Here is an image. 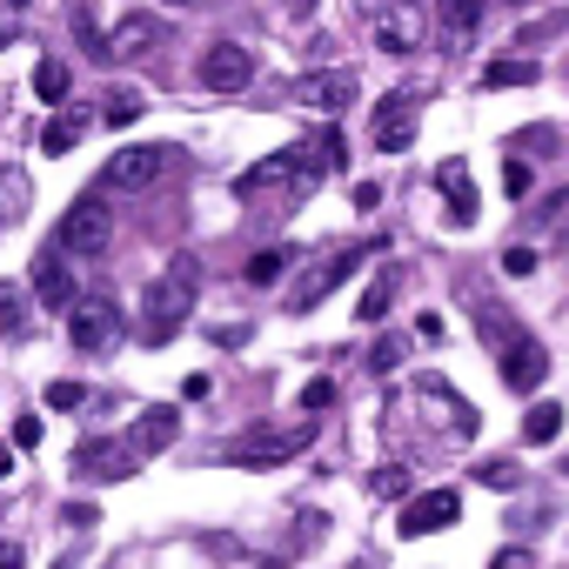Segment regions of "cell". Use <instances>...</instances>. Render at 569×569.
<instances>
[{"mask_svg":"<svg viewBox=\"0 0 569 569\" xmlns=\"http://www.w3.org/2000/svg\"><path fill=\"white\" fill-rule=\"evenodd\" d=\"M194 302H201V261H194V254H174V261L161 268V281H148V296H141V342H148V349L174 342V336L188 329Z\"/></svg>","mask_w":569,"mask_h":569,"instance_id":"1","label":"cell"},{"mask_svg":"<svg viewBox=\"0 0 569 569\" xmlns=\"http://www.w3.org/2000/svg\"><path fill=\"white\" fill-rule=\"evenodd\" d=\"M108 234H114V214H108V194H101V188L74 194V201L61 208V221H54V248H61V254H101Z\"/></svg>","mask_w":569,"mask_h":569,"instance_id":"2","label":"cell"},{"mask_svg":"<svg viewBox=\"0 0 569 569\" xmlns=\"http://www.w3.org/2000/svg\"><path fill=\"white\" fill-rule=\"evenodd\" d=\"M68 342L88 349V356L114 349V342H121V309H114L108 296H81V302L68 309Z\"/></svg>","mask_w":569,"mask_h":569,"instance_id":"3","label":"cell"},{"mask_svg":"<svg viewBox=\"0 0 569 569\" xmlns=\"http://www.w3.org/2000/svg\"><path fill=\"white\" fill-rule=\"evenodd\" d=\"M248 81H254V54H248V48L214 41V48L201 54V88H214V94H241Z\"/></svg>","mask_w":569,"mask_h":569,"instance_id":"4","label":"cell"},{"mask_svg":"<svg viewBox=\"0 0 569 569\" xmlns=\"http://www.w3.org/2000/svg\"><path fill=\"white\" fill-rule=\"evenodd\" d=\"M34 302L54 309V316H68V309L81 302V281L68 274V254H61V248H48V254L34 261Z\"/></svg>","mask_w":569,"mask_h":569,"instance_id":"5","label":"cell"},{"mask_svg":"<svg viewBox=\"0 0 569 569\" xmlns=\"http://www.w3.org/2000/svg\"><path fill=\"white\" fill-rule=\"evenodd\" d=\"M456 516H462L456 489H429V496H416V502L396 516V536H402V542H416V536H429V529H449Z\"/></svg>","mask_w":569,"mask_h":569,"instance_id":"6","label":"cell"},{"mask_svg":"<svg viewBox=\"0 0 569 569\" xmlns=\"http://www.w3.org/2000/svg\"><path fill=\"white\" fill-rule=\"evenodd\" d=\"M416 108H422L416 94H382L376 101V148L382 154H402L416 141Z\"/></svg>","mask_w":569,"mask_h":569,"instance_id":"7","label":"cell"},{"mask_svg":"<svg viewBox=\"0 0 569 569\" xmlns=\"http://www.w3.org/2000/svg\"><path fill=\"white\" fill-rule=\"evenodd\" d=\"M161 168H168V154H161V148H148V141H134V148H114V154H108L101 181H108V188H148Z\"/></svg>","mask_w":569,"mask_h":569,"instance_id":"8","label":"cell"},{"mask_svg":"<svg viewBox=\"0 0 569 569\" xmlns=\"http://www.w3.org/2000/svg\"><path fill=\"white\" fill-rule=\"evenodd\" d=\"M316 154H322V141H302V148H281V154L254 161V168L241 174V194H261V188H274V181H289V174H309V168H316Z\"/></svg>","mask_w":569,"mask_h":569,"instance_id":"9","label":"cell"},{"mask_svg":"<svg viewBox=\"0 0 569 569\" xmlns=\"http://www.w3.org/2000/svg\"><path fill=\"white\" fill-rule=\"evenodd\" d=\"M296 449H309V429H302V436H241V442L228 449V462H234V469H274V462H289Z\"/></svg>","mask_w":569,"mask_h":569,"instance_id":"10","label":"cell"},{"mask_svg":"<svg viewBox=\"0 0 569 569\" xmlns=\"http://www.w3.org/2000/svg\"><path fill=\"white\" fill-rule=\"evenodd\" d=\"M549 376V349L542 342H529V336H516L509 349H502V382L509 389H522V396H536V382Z\"/></svg>","mask_w":569,"mask_h":569,"instance_id":"11","label":"cell"},{"mask_svg":"<svg viewBox=\"0 0 569 569\" xmlns=\"http://www.w3.org/2000/svg\"><path fill=\"white\" fill-rule=\"evenodd\" d=\"M174 436H181V409L154 402V409H141V416H134V429H128V449H134V456H161Z\"/></svg>","mask_w":569,"mask_h":569,"instance_id":"12","label":"cell"},{"mask_svg":"<svg viewBox=\"0 0 569 569\" xmlns=\"http://www.w3.org/2000/svg\"><path fill=\"white\" fill-rule=\"evenodd\" d=\"M362 254H369V248H349V254H336V261H329V268H316V274H309V281H302V289H296V296H289V316H309V309H316V302H322V296H329V289H336V281H349V274H356V268H362Z\"/></svg>","mask_w":569,"mask_h":569,"instance_id":"13","label":"cell"},{"mask_svg":"<svg viewBox=\"0 0 569 569\" xmlns=\"http://www.w3.org/2000/svg\"><path fill=\"white\" fill-rule=\"evenodd\" d=\"M296 101L316 108V114H342L356 101V81L349 74H309V81H296Z\"/></svg>","mask_w":569,"mask_h":569,"instance_id":"14","label":"cell"},{"mask_svg":"<svg viewBox=\"0 0 569 569\" xmlns=\"http://www.w3.org/2000/svg\"><path fill=\"white\" fill-rule=\"evenodd\" d=\"M154 41H161V21H148V14H128V21L108 34V54H101V61H141Z\"/></svg>","mask_w":569,"mask_h":569,"instance_id":"15","label":"cell"},{"mask_svg":"<svg viewBox=\"0 0 569 569\" xmlns=\"http://www.w3.org/2000/svg\"><path fill=\"white\" fill-rule=\"evenodd\" d=\"M81 134H88V114H81V108H61V114L41 128V154H68Z\"/></svg>","mask_w":569,"mask_h":569,"instance_id":"16","label":"cell"},{"mask_svg":"<svg viewBox=\"0 0 569 569\" xmlns=\"http://www.w3.org/2000/svg\"><path fill=\"white\" fill-rule=\"evenodd\" d=\"M436 188L449 194V214H456V221L476 214V194H469V168H462V161H442V168H436Z\"/></svg>","mask_w":569,"mask_h":569,"instance_id":"17","label":"cell"},{"mask_svg":"<svg viewBox=\"0 0 569 569\" xmlns=\"http://www.w3.org/2000/svg\"><path fill=\"white\" fill-rule=\"evenodd\" d=\"M529 81H536V61H522V54H502V61L482 68V88H489V94H502V88H529Z\"/></svg>","mask_w":569,"mask_h":569,"instance_id":"18","label":"cell"},{"mask_svg":"<svg viewBox=\"0 0 569 569\" xmlns=\"http://www.w3.org/2000/svg\"><path fill=\"white\" fill-rule=\"evenodd\" d=\"M569 221V188H556V194H542L536 201V214H529V234H556Z\"/></svg>","mask_w":569,"mask_h":569,"instance_id":"19","label":"cell"},{"mask_svg":"<svg viewBox=\"0 0 569 569\" xmlns=\"http://www.w3.org/2000/svg\"><path fill=\"white\" fill-rule=\"evenodd\" d=\"M389 302H396V274H382V281H369V289H362L356 322H382V316H389Z\"/></svg>","mask_w":569,"mask_h":569,"instance_id":"20","label":"cell"},{"mask_svg":"<svg viewBox=\"0 0 569 569\" xmlns=\"http://www.w3.org/2000/svg\"><path fill=\"white\" fill-rule=\"evenodd\" d=\"M68 88H74V74H68L61 61H41V68H34V94H41L48 108H54V101H68Z\"/></svg>","mask_w":569,"mask_h":569,"instance_id":"21","label":"cell"},{"mask_svg":"<svg viewBox=\"0 0 569 569\" xmlns=\"http://www.w3.org/2000/svg\"><path fill=\"white\" fill-rule=\"evenodd\" d=\"M522 436H529V442H556V436H562V409H556V402H536V409L522 416Z\"/></svg>","mask_w":569,"mask_h":569,"instance_id":"22","label":"cell"},{"mask_svg":"<svg viewBox=\"0 0 569 569\" xmlns=\"http://www.w3.org/2000/svg\"><path fill=\"white\" fill-rule=\"evenodd\" d=\"M281 268H289V248H261V254H248V281H254V289L281 281Z\"/></svg>","mask_w":569,"mask_h":569,"instance_id":"23","label":"cell"},{"mask_svg":"<svg viewBox=\"0 0 569 569\" xmlns=\"http://www.w3.org/2000/svg\"><path fill=\"white\" fill-rule=\"evenodd\" d=\"M442 8V21H449V34H469L476 21H482V0H436Z\"/></svg>","mask_w":569,"mask_h":569,"instance_id":"24","label":"cell"},{"mask_svg":"<svg viewBox=\"0 0 569 569\" xmlns=\"http://www.w3.org/2000/svg\"><path fill=\"white\" fill-rule=\"evenodd\" d=\"M41 402H48V409H61V416H74V409H81V402H88V389H81V382H68V376H61V382H48V389H41Z\"/></svg>","mask_w":569,"mask_h":569,"instance_id":"25","label":"cell"},{"mask_svg":"<svg viewBox=\"0 0 569 569\" xmlns=\"http://www.w3.org/2000/svg\"><path fill=\"white\" fill-rule=\"evenodd\" d=\"M529 188H536L529 161H516V154H509V161H502V194H509V201H529Z\"/></svg>","mask_w":569,"mask_h":569,"instance_id":"26","label":"cell"},{"mask_svg":"<svg viewBox=\"0 0 569 569\" xmlns=\"http://www.w3.org/2000/svg\"><path fill=\"white\" fill-rule=\"evenodd\" d=\"M402 356H409V342H402V336H382V342L369 349V369H376V376H389V369H396Z\"/></svg>","mask_w":569,"mask_h":569,"instance_id":"27","label":"cell"},{"mask_svg":"<svg viewBox=\"0 0 569 569\" xmlns=\"http://www.w3.org/2000/svg\"><path fill=\"white\" fill-rule=\"evenodd\" d=\"M369 496H409V469H376L369 476Z\"/></svg>","mask_w":569,"mask_h":569,"instance_id":"28","label":"cell"},{"mask_svg":"<svg viewBox=\"0 0 569 569\" xmlns=\"http://www.w3.org/2000/svg\"><path fill=\"white\" fill-rule=\"evenodd\" d=\"M0 322H8V329H21V322H28V309H21V289H14V281H0Z\"/></svg>","mask_w":569,"mask_h":569,"instance_id":"29","label":"cell"},{"mask_svg":"<svg viewBox=\"0 0 569 569\" xmlns=\"http://www.w3.org/2000/svg\"><path fill=\"white\" fill-rule=\"evenodd\" d=\"M476 476H482L489 489H516V482H522V469H516V462H482Z\"/></svg>","mask_w":569,"mask_h":569,"instance_id":"30","label":"cell"},{"mask_svg":"<svg viewBox=\"0 0 569 569\" xmlns=\"http://www.w3.org/2000/svg\"><path fill=\"white\" fill-rule=\"evenodd\" d=\"M329 402H336V382H329V376H316V382L302 389V409L316 416V409H329Z\"/></svg>","mask_w":569,"mask_h":569,"instance_id":"31","label":"cell"},{"mask_svg":"<svg viewBox=\"0 0 569 569\" xmlns=\"http://www.w3.org/2000/svg\"><path fill=\"white\" fill-rule=\"evenodd\" d=\"M101 114H108V121H114V128H128V121H134V114H141V101H134V94H114V101H108V108H101Z\"/></svg>","mask_w":569,"mask_h":569,"instance_id":"32","label":"cell"},{"mask_svg":"<svg viewBox=\"0 0 569 569\" xmlns=\"http://www.w3.org/2000/svg\"><path fill=\"white\" fill-rule=\"evenodd\" d=\"M502 274H516V281L536 274V248H509V254H502Z\"/></svg>","mask_w":569,"mask_h":569,"instance_id":"33","label":"cell"},{"mask_svg":"<svg viewBox=\"0 0 569 569\" xmlns=\"http://www.w3.org/2000/svg\"><path fill=\"white\" fill-rule=\"evenodd\" d=\"M14 442L34 449V442H41V416H14Z\"/></svg>","mask_w":569,"mask_h":569,"instance_id":"34","label":"cell"},{"mask_svg":"<svg viewBox=\"0 0 569 569\" xmlns=\"http://www.w3.org/2000/svg\"><path fill=\"white\" fill-rule=\"evenodd\" d=\"M416 336H422V342H442V316H436V309H422V316H416Z\"/></svg>","mask_w":569,"mask_h":569,"instance_id":"35","label":"cell"},{"mask_svg":"<svg viewBox=\"0 0 569 569\" xmlns=\"http://www.w3.org/2000/svg\"><path fill=\"white\" fill-rule=\"evenodd\" d=\"M489 569H536V556H529V549H502Z\"/></svg>","mask_w":569,"mask_h":569,"instance_id":"36","label":"cell"},{"mask_svg":"<svg viewBox=\"0 0 569 569\" xmlns=\"http://www.w3.org/2000/svg\"><path fill=\"white\" fill-rule=\"evenodd\" d=\"M0 569H21V542H0Z\"/></svg>","mask_w":569,"mask_h":569,"instance_id":"37","label":"cell"},{"mask_svg":"<svg viewBox=\"0 0 569 569\" xmlns=\"http://www.w3.org/2000/svg\"><path fill=\"white\" fill-rule=\"evenodd\" d=\"M8 476H14V456H8V449H0V482H8Z\"/></svg>","mask_w":569,"mask_h":569,"instance_id":"38","label":"cell"},{"mask_svg":"<svg viewBox=\"0 0 569 569\" xmlns=\"http://www.w3.org/2000/svg\"><path fill=\"white\" fill-rule=\"evenodd\" d=\"M289 8H316V0H289Z\"/></svg>","mask_w":569,"mask_h":569,"instance_id":"39","label":"cell"},{"mask_svg":"<svg viewBox=\"0 0 569 569\" xmlns=\"http://www.w3.org/2000/svg\"><path fill=\"white\" fill-rule=\"evenodd\" d=\"M8 8H28V0H8Z\"/></svg>","mask_w":569,"mask_h":569,"instance_id":"40","label":"cell"},{"mask_svg":"<svg viewBox=\"0 0 569 569\" xmlns=\"http://www.w3.org/2000/svg\"><path fill=\"white\" fill-rule=\"evenodd\" d=\"M174 8H181V0H174Z\"/></svg>","mask_w":569,"mask_h":569,"instance_id":"41","label":"cell"},{"mask_svg":"<svg viewBox=\"0 0 569 569\" xmlns=\"http://www.w3.org/2000/svg\"><path fill=\"white\" fill-rule=\"evenodd\" d=\"M0 181H8V174H0Z\"/></svg>","mask_w":569,"mask_h":569,"instance_id":"42","label":"cell"}]
</instances>
